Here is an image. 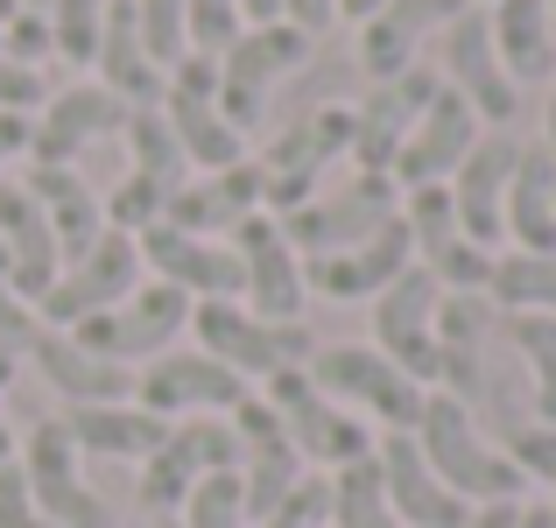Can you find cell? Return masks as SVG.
Instances as JSON below:
<instances>
[{"label": "cell", "mask_w": 556, "mask_h": 528, "mask_svg": "<svg viewBox=\"0 0 556 528\" xmlns=\"http://www.w3.org/2000/svg\"><path fill=\"white\" fill-rule=\"evenodd\" d=\"M408 437H416V451L430 458V473L444 479L465 507L521 501V487H529V479L515 473V458L479 430V416L458 402V394H444V388L422 394V416H416V430H408Z\"/></svg>", "instance_id": "cell-1"}, {"label": "cell", "mask_w": 556, "mask_h": 528, "mask_svg": "<svg viewBox=\"0 0 556 528\" xmlns=\"http://www.w3.org/2000/svg\"><path fill=\"white\" fill-rule=\"evenodd\" d=\"M254 163H261V212L289 218L331 184V163H353V106H311Z\"/></svg>", "instance_id": "cell-2"}, {"label": "cell", "mask_w": 556, "mask_h": 528, "mask_svg": "<svg viewBox=\"0 0 556 528\" xmlns=\"http://www.w3.org/2000/svg\"><path fill=\"white\" fill-rule=\"evenodd\" d=\"M261 402L275 408V423L289 430V444H296V458L303 465H317V473H345V465H359V458H374V444H380V430L374 423H359L353 408H339L325 388L311 380V366H289V374H275V380H261Z\"/></svg>", "instance_id": "cell-3"}, {"label": "cell", "mask_w": 556, "mask_h": 528, "mask_svg": "<svg viewBox=\"0 0 556 528\" xmlns=\"http://www.w3.org/2000/svg\"><path fill=\"white\" fill-rule=\"evenodd\" d=\"M190 339H198V352H212L218 366H232V374L254 388V380H275L289 374V366H311V325H275V317L247 311L240 297L226 303H190Z\"/></svg>", "instance_id": "cell-4"}, {"label": "cell", "mask_w": 556, "mask_h": 528, "mask_svg": "<svg viewBox=\"0 0 556 528\" xmlns=\"http://www.w3.org/2000/svg\"><path fill=\"white\" fill-rule=\"evenodd\" d=\"M311 380L331 394L339 408H353L359 423H374L380 437H394V430H416V416H422V380H408L402 366L388 360V352H374V345H317L311 352Z\"/></svg>", "instance_id": "cell-5"}, {"label": "cell", "mask_w": 556, "mask_h": 528, "mask_svg": "<svg viewBox=\"0 0 556 528\" xmlns=\"http://www.w3.org/2000/svg\"><path fill=\"white\" fill-rule=\"evenodd\" d=\"M303 56H311V36L296 22H261L218 56V113L232 121V135H254L268 121V99L282 78H296Z\"/></svg>", "instance_id": "cell-6"}, {"label": "cell", "mask_w": 556, "mask_h": 528, "mask_svg": "<svg viewBox=\"0 0 556 528\" xmlns=\"http://www.w3.org/2000/svg\"><path fill=\"white\" fill-rule=\"evenodd\" d=\"M184 331H190V297H184V289H169V282H141L135 297H121L113 311L85 317V325L71 331V339H78V345H92L99 360L127 366V374H141L149 360L177 352Z\"/></svg>", "instance_id": "cell-7"}, {"label": "cell", "mask_w": 556, "mask_h": 528, "mask_svg": "<svg viewBox=\"0 0 556 528\" xmlns=\"http://www.w3.org/2000/svg\"><path fill=\"white\" fill-rule=\"evenodd\" d=\"M212 473H232V423H226V416L169 423L163 444L141 458V479H135L141 515H184V501H190V493H198Z\"/></svg>", "instance_id": "cell-8"}, {"label": "cell", "mask_w": 556, "mask_h": 528, "mask_svg": "<svg viewBox=\"0 0 556 528\" xmlns=\"http://www.w3.org/2000/svg\"><path fill=\"white\" fill-rule=\"evenodd\" d=\"M394 212H402V184H394V176L353 169L345 184H325L311 204H296V212L282 218V232H289V247L311 261V254H339V247L380 232Z\"/></svg>", "instance_id": "cell-9"}, {"label": "cell", "mask_w": 556, "mask_h": 528, "mask_svg": "<svg viewBox=\"0 0 556 528\" xmlns=\"http://www.w3.org/2000/svg\"><path fill=\"white\" fill-rule=\"evenodd\" d=\"M135 289H141V247L127 240V232H113V226H106L78 261H64V268H56V282L42 289L36 317H42L50 331H78L85 317L113 311V303L135 297Z\"/></svg>", "instance_id": "cell-10"}, {"label": "cell", "mask_w": 556, "mask_h": 528, "mask_svg": "<svg viewBox=\"0 0 556 528\" xmlns=\"http://www.w3.org/2000/svg\"><path fill=\"white\" fill-rule=\"evenodd\" d=\"M163 121H169V135H177L190 176L226 169V163L247 155V135H232V121L218 113V64L212 56H184L163 78Z\"/></svg>", "instance_id": "cell-11"}, {"label": "cell", "mask_w": 556, "mask_h": 528, "mask_svg": "<svg viewBox=\"0 0 556 528\" xmlns=\"http://www.w3.org/2000/svg\"><path fill=\"white\" fill-rule=\"evenodd\" d=\"M437 85H444V92H458L465 106L479 113V127H515L521 92H515V78L501 71V56H493L486 8H465L458 22L437 36Z\"/></svg>", "instance_id": "cell-12"}, {"label": "cell", "mask_w": 556, "mask_h": 528, "mask_svg": "<svg viewBox=\"0 0 556 528\" xmlns=\"http://www.w3.org/2000/svg\"><path fill=\"white\" fill-rule=\"evenodd\" d=\"M14 465L28 473V493H36V507L56 528H113L106 493L85 479V458H78V444L64 437L56 416H42L36 430L22 437V458H14Z\"/></svg>", "instance_id": "cell-13"}, {"label": "cell", "mask_w": 556, "mask_h": 528, "mask_svg": "<svg viewBox=\"0 0 556 528\" xmlns=\"http://www.w3.org/2000/svg\"><path fill=\"white\" fill-rule=\"evenodd\" d=\"M247 380L232 366H218L212 352H163L135 374V402L163 423H190V416H232L247 402Z\"/></svg>", "instance_id": "cell-14"}, {"label": "cell", "mask_w": 556, "mask_h": 528, "mask_svg": "<svg viewBox=\"0 0 556 528\" xmlns=\"http://www.w3.org/2000/svg\"><path fill=\"white\" fill-rule=\"evenodd\" d=\"M232 254H240V303L247 311L275 317V325H303L311 289H303V254L289 247L282 218L254 212L247 226H232Z\"/></svg>", "instance_id": "cell-15"}, {"label": "cell", "mask_w": 556, "mask_h": 528, "mask_svg": "<svg viewBox=\"0 0 556 528\" xmlns=\"http://www.w3.org/2000/svg\"><path fill=\"white\" fill-rule=\"evenodd\" d=\"M226 423H232V479H240V501H247V515H254V521H268L275 501H282L311 465L296 458L289 430L275 423V408L261 402V394H247Z\"/></svg>", "instance_id": "cell-16"}, {"label": "cell", "mask_w": 556, "mask_h": 528, "mask_svg": "<svg viewBox=\"0 0 556 528\" xmlns=\"http://www.w3.org/2000/svg\"><path fill=\"white\" fill-rule=\"evenodd\" d=\"M127 113L135 106H121L99 78H78V85H64V92H50L36 106V121H28V155H36L42 169H78V155L92 149V141L121 135Z\"/></svg>", "instance_id": "cell-17"}, {"label": "cell", "mask_w": 556, "mask_h": 528, "mask_svg": "<svg viewBox=\"0 0 556 528\" xmlns=\"http://www.w3.org/2000/svg\"><path fill=\"white\" fill-rule=\"evenodd\" d=\"M437 303H444V289L430 268H402L374 297V352H388L422 388H437Z\"/></svg>", "instance_id": "cell-18"}, {"label": "cell", "mask_w": 556, "mask_h": 528, "mask_svg": "<svg viewBox=\"0 0 556 528\" xmlns=\"http://www.w3.org/2000/svg\"><path fill=\"white\" fill-rule=\"evenodd\" d=\"M135 247H141V275H149V282L184 289L190 303L240 297V254H232V240H198V232L155 218L149 232H135Z\"/></svg>", "instance_id": "cell-19"}, {"label": "cell", "mask_w": 556, "mask_h": 528, "mask_svg": "<svg viewBox=\"0 0 556 528\" xmlns=\"http://www.w3.org/2000/svg\"><path fill=\"white\" fill-rule=\"evenodd\" d=\"M402 268H416V240H408L402 212H394L367 240L339 247V254H311L303 261V289H311V297H331V303H374Z\"/></svg>", "instance_id": "cell-20"}, {"label": "cell", "mask_w": 556, "mask_h": 528, "mask_svg": "<svg viewBox=\"0 0 556 528\" xmlns=\"http://www.w3.org/2000/svg\"><path fill=\"white\" fill-rule=\"evenodd\" d=\"M515 127H486V135L472 141V155H465L458 169H451V212H458V232L465 240H479L486 254H501L507 226H501V204H507V176H515Z\"/></svg>", "instance_id": "cell-21"}, {"label": "cell", "mask_w": 556, "mask_h": 528, "mask_svg": "<svg viewBox=\"0 0 556 528\" xmlns=\"http://www.w3.org/2000/svg\"><path fill=\"white\" fill-rule=\"evenodd\" d=\"M430 99H437V71L430 64H408L402 78L374 85V92L353 106V169L388 176L394 155H402V141H408V127L422 121Z\"/></svg>", "instance_id": "cell-22"}, {"label": "cell", "mask_w": 556, "mask_h": 528, "mask_svg": "<svg viewBox=\"0 0 556 528\" xmlns=\"http://www.w3.org/2000/svg\"><path fill=\"white\" fill-rule=\"evenodd\" d=\"M254 212H261V163L254 155H240L226 169H204V176H184L163 204L169 226L198 232V240H232V226H247Z\"/></svg>", "instance_id": "cell-23"}, {"label": "cell", "mask_w": 556, "mask_h": 528, "mask_svg": "<svg viewBox=\"0 0 556 528\" xmlns=\"http://www.w3.org/2000/svg\"><path fill=\"white\" fill-rule=\"evenodd\" d=\"M486 135V127H479V113L465 106L458 92H444V85H437V99L430 106H422V121L408 127V141H402V155H394V184L402 190H422V184H451V169L465 163V155H472V141Z\"/></svg>", "instance_id": "cell-24"}, {"label": "cell", "mask_w": 556, "mask_h": 528, "mask_svg": "<svg viewBox=\"0 0 556 528\" xmlns=\"http://www.w3.org/2000/svg\"><path fill=\"white\" fill-rule=\"evenodd\" d=\"M374 465H380V487H388V507L402 515V528H465L472 507L430 473V458L416 451V437L394 430L374 444Z\"/></svg>", "instance_id": "cell-25"}, {"label": "cell", "mask_w": 556, "mask_h": 528, "mask_svg": "<svg viewBox=\"0 0 556 528\" xmlns=\"http://www.w3.org/2000/svg\"><path fill=\"white\" fill-rule=\"evenodd\" d=\"M472 8V0H388V8L374 14L367 28H359V71H367L374 85L402 78L408 64H416V50L430 36H444L458 14Z\"/></svg>", "instance_id": "cell-26"}, {"label": "cell", "mask_w": 556, "mask_h": 528, "mask_svg": "<svg viewBox=\"0 0 556 528\" xmlns=\"http://www.w3.org/2000/svg\"><path fill=\"white\" fill-rule=\"evenodd\" d=\"M0 254H8V275H14V289H22L28 303H42V289H50L56 268H64L36 190L14 184V176H0Z\"/></svg>", "instance_id": "cell-27"}, {"label": "cell", "mask_w": 556, "mask_h": 528, "mask_svg": "<svg viewBox=\"0 0 556 528\" xmlns=\"http://www.w3.org/2000/svg\"><path fill=\"white\" fill-rule=\"evenodd\" d=\"M28 366H36V374L64 394V408L135 402V374H127V366H113V360H99V352L78 345L71 331H50V325H42V339L28 345Z\"/></svg>", "instance_id": "cell-28"}, {"label": "cell", "mask_w": 556, "mask_h": 528, "mask_svg": "<svg viewBox=\"0 0 556 528\" xmlns=\"http://www.w3.org/2000/svg\"><path fill=\"white\" fill-rule=\"evenodd\" d=\"M64 437L78 444V458L92 465V458H106V465H141L155 444H163V430L169 423L163 416H149L141 402H92V408H64Z\"/></svg>", "instance_id": "cell-29"}, {"label": "cell", "mask_w": 556, "mask_h": 528, "mask_svg": "<svg viewBox=\"0 0 556 528\" xmlns=\"http://www.w3.org/2000/svg\"><path fill=\"white\" fill-rule=\"evenodd\" d=\"M486 28H493V56H501V71L515 78V92L556 78V14H549V0H493Z\"/></svg>", "instance_id": "cell-30"}, {"label": "cell", "mask_w": 556, "mask_h": 528, "mask_svg": "<svg viewBox=\"0 0 556 528\" xmlns=\"http://www.w3.org/2000/svg\"><path fill=\"white\" fill-rule=\"evenodd\" d=\"M501 226L515 240V254H556V163L543 141H521L515 176H507Z\"/></svg>", "instance_id": "cell-31"}, {"label": "cell", "mask_w": 556, "mask_h": 528, "mask_svg": "<svg viewBox=\"0 0 556 528\" xmlns=\"http://www.w3.org/2000/svg\"><path fill=\"white\" fill-rule=\"evenodd\" d=\"M92 71H99V85H106L121 106H163V71H155L149 42H141V28H135V0H113L106 8Z\"/></svg>", "instance_id": "cell-32"}, {"label": "cell", "mask_w": 556, "mask_h": 528, "mask_svg": "<svg viewBox=\"0 0 556 528\" xmlns=\"http://www.w3.org/2000/svg\"><path fill=\"white\" fill-rule=\"evenodd\" d=\"M22 184L36 190V204H42V218H50L56 254H64V261H78L85 247L106 232V198H99V190L85 184L78 169H42V163H36Z\"/></svg>", "instance_id": "cell-33"}, {"label": "cell", "mask_w": 556, "mask_h": 528, "mask_svg": "<svg viewBox=\"0 0 556 528\" xmlns=\"http://www.w3.org/2000/svg\"><path fill=\"white\" fill-rule=\"evenodd\" d=\"M486 303L501 317H556V254H493Z\"/></svg>", "instance_id": "cell-34"}, {"label": "cell", "mask_w": 556, "mask_h": 528, "mask_svg": "<svg viewBox=\"0 0 556 528\" xmlns=\"http://www.w3.org/2000/svg\"><path fill=\"white\" fill-rule=\"evenodd\" d=\"M507 345H515L521 388H529V423L556 430V317H501Z\"/></svg>", "instance_id": "cell-35"}, {"label": "cell", "mask_w": 556, "mask_h": 528, "mask_svg": "<svg viewBox=\"0 0 556 528\" xmlns=\"http://www.w3.org/2000/svg\"><path fill=\"white\" fill-rule=\"evenodd\" d=\"M121 141H127V169L155 176V184H169V190L190 176L177 135H169V121H163V106H135V113H127V127H121Z\"/></svg>", "instance_id": "cell-36"}, {"label": "cell", "mask_w": 556, "mask_h": 528, "mask_svg": "<svg viewBox=\"0 0 556 528\" xmlns=\"http://www.w3.org/2000/svg\"><path fill=\"white\" fill-rule=\"evenodd\" d=\"M331 528H402V515L388 507V487H380L374 458L331 473Z\"/></svg>", "instance_id": "cell-37"}, {"label": "cell", "mask_w": 556, "mask_h": 528, "mask_svg": "<svg viewBox=\"0 0 556 528\" xmlns=\"http://www.w3.org/2000/svg\"><path fill=\"white\" fill-rule=\"evenodd\" d=\"M106 8H113V0H50V42H56V56H64V64L92 71Z\"/></svg>", "instance_id": "cell-38"}, {"label": "cell", "mask_w": 556, "mask_h": 528, "mask_svg": "<svg viewBox=\"0 0 556 528\" xmlns=\"http://www.w3.org/2000/svg\"><path fill=\"white\" fill-rule=\"evenodd\" d=\"M402 226H408V240H416V261H430L444 240H458V212H451V190H444V184L402 190Z\"/></svg>", "instance_id": "cell-39"}, {"label": "cell", "mask_w": 556, "mask_h": 528, "mask_svg": "<svg viewBox=\"0 0 556 528\" xmlns=\"http://www.w3.org/2000/svg\"><path fill=\"white\" fill-rule=\"evenodd\" d=\"M135 28H141V42H149V56H155V71H163V78L190 56L184 0H135Z\"/></svg>", "instance_id": "cell-40"}, {"label": "cell", "mask_w": 556, "mask_h": 528, "mask_svg": "<svg viewBox=\"0 0 556 528\" xmlns=\"http://www.w3.org/2000/svg\"><path fill=\"white\" fill-rule=\"evenodd\" d=\"M163 204H169V184H155V176L127 169L121 184L106 190V226H113V232H127V240H135V232H149L155 218H163Z\"/></svg>", "instance_id": "cell-41"}, {"label": "cell", "mask_w": 556, "mask_h": 528, "mask_svg": "<svg viewBox=\"0 0 556 528\" xmlns=\"http://www.w3.org/2000/svg\"><path fill=\"white\" fill-rule=\"evenodd\" d=\"M184 22H190V56H212V64L247 36L240 0H184Z\"/></svg>", "instance_id": "cell-42"}, {"label": "cell", "mask_w": 556, "mask_h": 528, "mask_svg": "<svg viewBox=\"0 0 556 528\" xmlns=\"http://www.w3.org/2000/svg\"><path fill=\"white\" fill-rule=\"evenodd\" d=\"M184 528H261L254 515H247V501H240V479L232 473H212L198 493L184 501V515H177Z\"/></svg>", "instance_id": "cell-43"}, {"label": "cell", "mask_w": 556, "mask_h": 528, "mask_svg": "<svg viewBox=\"0 0 556 528\" xmlns=\"http://www.w3.org/2000/svg\"><path fill=\"white\" fill-rule=\"evenodd\" d=\"M501 451L515 458L521 479H535V487L556 493V430H549V423H515V430L501 437Z\"/></svg>", "instance_id": "cell-44"}, {"label": "cell", "mask_w": 556, "mask_h": 528, "mask_svg": "<svg viewBox=\"0 0 556 528\" xmlns=\"http://www.w3.org/2000/svg\"><path fill=\"white\" fill-rule=\"evenodd\" d=\"M261 528H331V479L325 473H303L296 487L275 501V515Z\"/></svg>", "instance_id": "cell-45"}, {"label": "cell", "mask_w": 556, "mask_h": 528, "mask_svg": "<svg viewBox=\"0 0 556 528\" xmlns=\"http://www.w3.org/2000/svg\"><path fill=\"white\" fill-rule=\"evenodd\" d=\"M42 339V317H36V303L14 289V275H8V254H0V352H14V360H28V345Z\"/></svg>", "instance_id": "cell-46"}, {"label": "cell", "mask_w": 556, "mask_h": 528, "mask_svg": "<svg viewBox=\"0 0 556 528\" xmlns=\"http://www.w3.org/2000/svg\"><path fill=\"white\" fill-rule=\"evenodd\" d=\"M0 56H8V64H22V71H42L56 56V42H50V14H14L8 28H0Z\"/></svg>", "instance_id": "cell-47"}, {"label": "cell", "mask_w": 556, "mask_h": 528, "mask_svg": "<svg viewBox=\"0 0 556 528\" xmlns=\"http://www.w3.org/2000/svg\"><path fill=\"white\" fill-rule=\"evenodd\" d=\"M0 528H56L50 515L36 507V493H28V473L22 465H0Z\"/></svg>", "instance_id": "cell-48"}, {"label": "cell", "mask_w": 556, "mask_h": 528, "mask_svg": "<svg viewBox=\"0 0 556 528\" xmlns=\"http://www.w3.org/2000/svg\"><path fill=\"white\" fill-rule=\"evenodd\" d=\"M42 99H50V85H42V71H22L0 56V113H36Z\"/></svg>", "instance_id": "cell-49"}, {"label": "cell", "mask_w": 556, "mask_h": 528, "mask_svg": "<svg viewBox=\"0 0 556 528\" xmlns=\"http://www.w3.org/2000/svg\"><path fill=\"white\" fill-rule=\"evenodd\" d=\"M282 22H296L303 36L317 42V36H325L331 22H339V0H282Z\"/></svg>", "instance_id": "cell-50"}, {"label": "cell", "mask_w": 556, "mask_h": 528, "mask_svg": "<svg viewBox=\"0 0 556 528\" xmlns=\"http://www.w3.org/2000/svg\"><path fill=\"white\" fill-rule=\"evenodd\" d=\"M28 121L36 113H0V176H8L14 155H28Z\"/></svg>", "instance_id": "cell-51"}, {"label": "cell", "mask_w": 556, "mask_h": 528, "mask_svg": "<svg viewBox=\"0 0 556 528\" xmlns=\"http://www.w3.org/2000/svg\"><path fill=\"white\" fill-rule=\"evenodd\" d=\"M515 521H521V501H486V507H472L465 528H515Z\"/></svg>", "instance_id": "cell-52"}, {"label": "cell", "mask_w": 556, "mask_h": 528, "mask_svg": "<svg viewBox=\"0 0 556 528\" xmlns=\"http://www.w3.org/2000/svg\"><path fill=\"white\" fill-rule=\"evenodd\" d=\"M247 8V28H261V22H282V0H240Z\"/></svg>", "instance_id": "cell-53"}, {"label": "cell", "mask_w": 556, "mask_h": 528, "mask_svg": "<svg viewBox=\"0 0 556 528\" xmlns=\"http://www.w3.org/2000/svg\"><path fill=\"white\" fill-rule=\"evenodd\" d=\"M380 8H388V0H339V14H345V22H359V28H367Z\"/></svg>", "instance_id": "cell-54"}, {"label": "cell", "mask_w": 556, "mask_h": 528, "mask_svg": "<svg viewBox=\"0 0 556 528\" xmlns=\"http://www.w3.org/2000/svg\"><path fill=\"white\" fill-rule=\"evenodd\" d=\"M543 149H549V163H556V78H549V113H543Z\"/></svg>", "instance_id": "cell-55"}, {"label": "cell", "mask_w": 556, "mask_h": 528, "mask_svg": "<svg viewBox=\"0 0 556 528\" xmlns=\"http://www.w3.org/2000/svg\"><path fill=\"white\" fill-rule=\"evenodd\" d=\"M14 374H22V360H14V352H0V394L14 388Z\"/></svg>", "instance_id": "cell-56"}, {"label": "cell", "mask_w": 556, "mask_h": 528, "mask_svg": "<svg viewBox=\"0 0 556 528\" xmlns=\"http://www.w3.org/2000/svg\"><path fill=\"white\" fill-rule=\"evenodd\" d=\"M14 458V430H8V408H0V465Z\"/></svg>", "instance_id": "cell-57"}, {"label": "cell", "mask_w": 556, "mask_h": 528, "mask_svg": "<svg viewBox=\"0 0 556 528\" xmlns=\"http://www.w3.org/2000/svg\"><path fill=\"white\" fill-rule=\"evenodd\" d=\"M127 528H184L177 515H141V521H127Z\"/></svg>", "instance_id": "cell-58"}, {"label": "cell", "mask_w": 556, "mask_h": 528, "mask_svg": "<svg viewBox=\"0 0 556 528\" xmlns=\"http://www.w3.org/2000/svg\"><path fill=\"white\" fill-rule=\"evenodd\" d=\"M14 8H28V14H50V0H14Z\"/></svg>", "instance_id": "cell-59"}, {"label": "cell", "mask_w": 556, "mask_h": 528, "mask_svg": "<svg viewBox=\"0 0 556 528\" xmlns=\"http://www.w3.org/2000/svg\"><path fill=\"white\" fill-rule=\"evenodd\" d=\"M14 14H22V8H14V0H0V28H8V22H14Z\"/></svg>", "instance_id": "cell-60"}, {"label": "cell", "mask_w": 556, "mask_h": 528, "mask_svg": "<svg viewBox=\"0 0 556 528\" xmlns=\"http://www.w3.org/2000/svg\"><path fill=\"white\" fill-rule=\"evenodd\" d=\"M472 8H493V0H472Z\"/></svg>", "instance_id": "cell-61"}, {"label": "cell", "mask_w": 556, "mask_h": 528, "mask_svg": "<svg viewBox=\"0 0 556 528\" xmlns=\"http://www.w3.org/2000/svg\"><path fill=\"white\" fill-rule=\"evenodd\" d=\"M549 14H556V0H549Z\"/></svg>", "instance_id": "cell-62"}]
</instances>
